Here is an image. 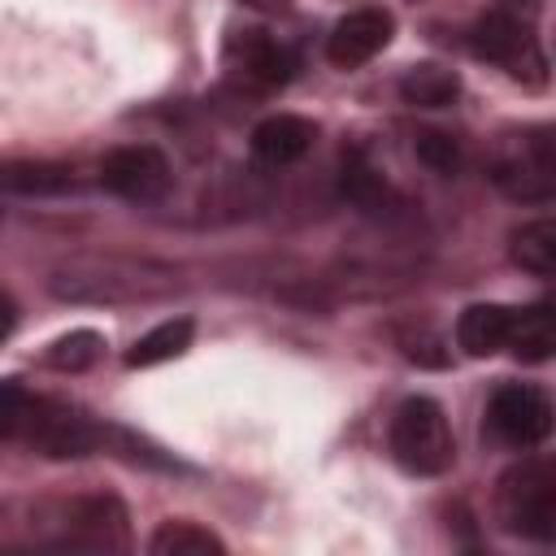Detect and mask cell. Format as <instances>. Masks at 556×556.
<instances>
[{
  "instance_id": "cell-5",
  "label": "cell",
  "mask_w": 556,
  "mask_h": 556,
  "mask_svg": "<svg viewBox=\"0 0 556 556\" xmlns=\"http://www.w3.org/2000/svg\"><path fill=\"white\" fill-rule=\"evenodd\" d=\"M391 456L417 478H439L456 465V439L430 395H408L391 417Z\"/></svg>"
},
{
  "instance_id": "cell-12",
  "label": "cell",
  "mask_w": 556,
  "mask_h": 556,
  "mask_svg": "<svg viewBox=\"0 0 556 556\" xmlns=\"http://www.w3.org/2000/svg\"><path fill=\"white\" fill-rule=\"evenodd\" d=\"M317 139V126L308 117H295V113H274L265 117L256 130H252V152L265 161V165H291L300 161Z\"/></svg>"
},
{
  "instance_id": "cell-14",
  "label": "cell",
  "mask_w": 556,
  "mask_h": 556,
  "mask_svg": "<svg viewBox=\"0 0 556 556\" xmlns=\"http://www.w3.org/2000/svg\"><path fill=\"white\" fill-rule=\"evenodd\" d=\"M508 317H513V308H504V304H469L456 321V343L469 356H495L508 339Z\"/></svg>"
},
{
  "instance_id": "cell-17",
  "label": "cell",
  "mask_w": 556,
  "mask_h": 556,
  "mask_svg": "<svg viewBox=\"0 0 556 556\" xmlns=\"http://www.w3.org/2000/svg\"><path fill=\"white\" fill-rule=\"evenodd\" d=\"M513 261L521 269H530L534 278H552L556 274V222L552 217L526 222L513 235Z\"/></svg>"
},
{
  "instance_id": "cell-4",
  "label": "cell",
  "mask_w": 556,
  "mask_h": 556,
  "mask_svg": "<svg viewBox=\"0 0 556 556\" xmlns=\"http://www.w3.org/2000/svg\"><path fill=\"white\" fill-rule=\"evenodd\" d=\"M495 521L508 534L552 543L556 539V469L543 456L508 465L495 482Z\"/></svg>"
},
{
  "instance_id": "cell-19",
  "label": "cell",
  "mask_w": 556,
  "mask_h": 556,
  "mask_svg": "<svg viewBox=\"0 0 556 556\" xmlns=\"http://www.w3.org/2000/svg\"><path fill=\"white\" fill-rule=\"evenodd\" d=\"M0 187H13V191H39V195H48V191H65V187H74V178H70V169H61V165H4L0 169Z\"/></svg>"
},
{
  "instance_id": "cell-9",
  "label": "cell",
  "mask_w": 556,
  "mask_h": 556,
  "mask_svg": "<svg viewBox=\"0 0 556 556\" xmlns=\"http://www.w3.org/2000/svg\"><path fill=\"white\" fill-rule=\"evenodd\" d=\"M174 174H169V161L161 148L152 143H130V148H113L104 161H100V187L130 200V204H152L169 191Z\"/></svg>"
},
{
  "instance_id": "cell-22",
  "label": "cell",
  "mask_w": 556,
  "mask_h": 556,
  "mask_svg": "<svg viewBox=\"0 0 556 556\" xmlns=\"http://www.w3.org/2000/svg\"><path fill=\"white\" fill-rule=\"evenodd\" d=\"M30 400H35V391H26L22 382H0V443H17Z\"/></svg>"
},
{
  "instance_id": "cell-18",
  "label": "cell",
  "mask_w": 556,
  "mask_h": 556,
  "mask_svg": "<svg viewBox=\"0 0 556 556\" xmlns=\"http://www.w3.org/2000/svg\"><path fill=\"white\" fill-rule=\"evenodd\" d=\"M191 348V321L187 317H174V321H161L156 330H148L130 352H126V365L130 369H148V365H161V361H174Z\"/></svg>"
},
{
  "instance_id": "cell-8",
  "label": "cell",
  "mask_w": 556,
  "mask_h": 556,
  "mask_svg": "<svg viewBox=\"0 0 556 556\" xmlns=\"http://www.w3.org/2000/svg\"><path fill=\"white\" fill-rule=\"evenodd\" d=\"M486 430L504 447H539L552 434V400L530 382H504L486 400Z\"/></svg>"
},
{
  "instance_id": "cell-2",
  "label": "cell",
  "mask_w": 556,
  "mask_h": 556,
  "mask_svg": "<svg viewBox=\"0 0 556 556\" xmlns=\"http://www.w3.org/2000/svg\"><path fill=\"white\" fill-rule=\"evenodd\" d=\"M56 300L74 304H135V300H161L178 291V274L161 261H135V256H78L61 265L48 278Z\"/></svg>"
},
{
  "instance_id": "cell-11",
  "label": "cell",
  "mask_w": 556,
  "mask_h": 556,
  "mask_svg": "<svg viewBox=\"0 0 556 556\" xmlns=\"http://www.w3.org/2000/svg\"><path fill=\"white\" fill-rule=\"evenodd\" d=\"M391 30H395V22L387 9H356V13L334 22V30L326 39V56L339 70H356L391 43Z\"/></svg>"
},
{
  "instance_id": "cell-10",
  "label": "cell",
  "mask_w": 556,
  "mask_h": 556,
  "mask_svg": "<svg viewBox=\"0 0 556 556\" xmlns=\"http://www.w3.org/2000/svg\"><path fill=\"white\" fill-rule=\"evenodd\" d=\"M226 65L230 74L243 83V87H256V91H274L282 87L291 74H295V52L278 39H269L265 30H243L226 43Z\"/></svg>"
},
{
  "instance_id": "cell-25",
  "label": "cell",
  "mask_w": 556,
  "mask_h": 556,
  "mask_svg": "<svg viewBox=\"0 0 556 556\" xmlns=\"http://www.w3.org/2000/svg\"><path fill=\"white\" fill-rule=\"evenodd\" d=\"M239 4H248V9H256V13H282L291 0H239Z\"/></svg>"
},
{
  "instance_id": "cell-16",
  "label": "cell",
  "mask_w": 556,
  "mask_h": 556,
  "mask_svg": "<svg viewBox=\"0 0 556 556\" xmlns=\"http://www.w3.org/2000/svg\"><path fill=\"white\" fill-rule=\"evenodd\" d=\"M400 96L413 104V109H443L460 96V78L443 65H413L404 78H400Z\"/></svg>"
},
{
  "instance_id": "cell-20",
  "label": "cell",
  "mask_w": 556,
  "mask_h": 556,
  "mask_svg": "<svg viewBox=\"0 0 556 556\" xmlns=\"http://www.w3.org/2000/svg\"><path fill=\"white\" fill-rule=\"evenodd\" d=\"M343 195L348 200H356L361 208H378V204H387L391 200V191H387V182L361 161V156H348L343 161Z\"/></svg>"
},
{
  "instance_id": "cell-3",
  "label": "cell",
  "mask_w": 556,
  "mask_h": 556,
  "mask_svg": "<svg viewBox=\"0 0 556 556\" xmlns=\"http://www.w3.org/2000/svg\"><path fill=\"white\" fill-rule=\"evenodd\" d=\"M469 48L500 65L504 74L539 87L547 83V52L539 39V4L534 0H500L495 9H486L473 30H469Z\"/></svg>"
},
{
  "instance_id": "cell-23",
  "label": "cell",
  "mask_w": 556,
  "mask_h": 556,
  "mask_svg": "<svg viewBox=\"0 0 556 556\" xmlns=\"http://www.w3.org/2000/svg\"><path fill=\"white\" fill-rule=\"evenodd\" d=\"M413 148H417V156H421L430 169H439V174H456V169H460V143H456L452 135L421 130Z\"/></svg>"
},
{
  "instance_id": "cell-21",
  "label": "cell",
  "mask_w": 556,
  "mask_h": 556,
  "mask_svg": "<svg viewBox=\"0 0 556 556\" xmlns=\"http://www.w3.org/2000/svg\"><path fill=\"white\" fill-rule=\"evenodd\" d=\"M100 348H104V339H100L96 330H74V334H65V339H56L43 361H48L52 369H87V365L100 356Z\"/></svg>"
},
{
  "instance_id": "cell-13",
  "label": "cell",
  "mask_w": 556,
  "mask_h": 556,
  "mask_svg": "<svg viewBox=\"0 0 556 556\" xmlns=\"http://www.w3.org/2000/svg\"><path fill=\"white\" fill-rule=\"evenodd\" d=\"M504 348L517 356V361H547L552 348H556V326H552V304L539 300V304H526V308H513L508 317V339Z\"/></svg>"
},
{
  "instance_id": "cell-1",
  "label": "cell",
  "mask_w": 556,
  "mask_h": 556,
  "mask_svg": "<svg viewBox=\"0 0 556 556\" xmlns=\"http://www.w3.org/2000/svg\"><path fill=\"white\" fill-rule=\"evenodd\" d=\"M130 513L117 495L0 500V552H126Z\"/></svg>"
},
{
  "instance_id": "cell-7",
  "label": "cell",
  "mask_w": 556,
  "mask_h": 556,
  "mask_svg": "<svg viewBox=\"0 0 556 556\" xmlns=\"http://www.w3.org/2000/svg\"><path fill=\"white\" fill-rule=\"evenodd\" d=\"M491 182L521 200V204H547L556 191V152L547 126H526L508 135L491 161Z\"/></svg>"
},
{
  "instance_id": "cell-15",
  "label": "cell",
  "mask_w": 556,
  "mask_h": 556,
  "mask_svg": "<svg viewBox=\"0 0 556 556\" xmlns=\"http://www.w3.org/2000/svg\"><path fill=\"white\" fill-rule=\"evenodd\" d=\"M148 552L152 556H222L226 543L213 530L195 526V521H165L148 539Z\"/></svg>"
},
{
  "instance_id": "cell-6",
  "label": "cell",
  "mask_w": 556,
  "mask_h": 556,
  "mask_svg": "<svg viewBox=\"0 0 556 556\" xmlns=\"http://www.w3.org/2000/svg\"><path fill=\"white\" fill-rule=\"evenodd\" d=\"M113 430L100 426L91 413L65 404V400H52V395H35L30 400V413H26V426L17 434L22 447L39 452V456H52V460H74V456H91L100 447H109Z\"/></svg>"
},
{
  "instance_id": "cell-24",
  "label": "cell",
  "mask_w": 556,
  "mask_h": 556,
  "mask_svg": "<svg viewBox=\"0 0 556 556\" xmlns=\"http://www.w3.org/2000/svg\"><path fill=\"white\" fill-rule=\"evenodd\" d=\"M13 326H17V308H13L9 295H0V343L13 334Z\"/></svg>"
}]
</instances>
